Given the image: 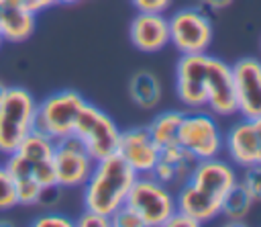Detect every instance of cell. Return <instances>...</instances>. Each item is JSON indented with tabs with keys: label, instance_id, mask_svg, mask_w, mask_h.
Masks as SVG:
<instances>
[{
	"label": "cell",
	"instance_id": "1",
	"mask_svg": "<svg viewBox=\"0 0 261 227\" xmlns=\"http://www.w3.org/2000/svg\"><path fill=\"white\" fill-rule=\"evenodd\" d=\"M237 182L239 176L230 162L220 157L198 160L190 178L179 186L175 205L200 225L208 223L214 217H220L222 200Z\"/></svg>",
	"mask_w": 261,
	"mask_h": 227
},
{
	"label": "cell",
	"instance_id": "2",
	"mask_svg": "<svg viewBox=\"0 0 261 227\" xmlns=\"http://www.w3.org/2000/svg\"><path fill=\"white\" fill-rule=\"evenodd\" d=\"M135 170L118 155H106L94 162L84 188V209L112 217L126 202V194L135 182Z\"/></svg>",
	"mask_w": 261,
	"mask_h": 227
},
{
	"label": "cell",
	"instance_id": "3",
	"mask_svg": "<svg viewBox=\"0 0 261 227\" xmlns=\"http://www.w3.org/2000/svg\"><path fill=\"white\" fill-rule=\"evenodd\" d=\"M37 100L24 86H6L0 98V155L12 153L35 127Z\"/></svg>",
	"mask_w": 261,
	"mask_h": 227
},
{
	"label": "cell",
	"instance_id": "4",
	"mask_svg": "<svg viewBox=\"0 0 261 227\" xmlns=\"http://www.w3.org/2000/svg\"><path fill=\"white\" fill-rule=\"evenodd\" d=\"M124 205L143 219L145 227H165L167 219L177 211L175 194L151 174L135 178Z\"/></svg>",
	"mask_w": 261,
	"mask_h": 227
},
{
	"label": "cell",
	"instance_id": "5",
	"mask_svg": "<svg viewBox=\"0 0 261 227\" xmlns=\"http://www.w3.org/2000/svg\"><path fill=\"white\" fill-rule=\"evenodd\" d=\"M88 100L75 90H59L37 102L35 127L53 141L73 133L75 119Z\"/></svg>",
	"mask_w": 261,
	"mask_h": 227
},
{
	"label": "cell",
	"instance_id": "6",
	"mask_svg": "<svg viewBox=\"0 0 261 227\" xmlns=\"http://www.w3.org/2000/svg\"><path fill=\"white\" fill-rule=\"evenodd\" d=\"M169 29V43L179 51L186 53H208L214 37V27L208 12L202 6H188L175 10L167 18Z\"/></svg>",
	"mask_w": 261,
	"mask_h": 227
},
{
	"label": "cell",
	"instance_id": "7",
	"mask_svg": "<svg viewBox=\"0 0 261 227\" xmlns=\"http://www.w3.org/2000/svg\"><path fill=\"white\" fill-rule=\"evenodd\" d=\"M71 135L82 141V145L94 160H102L116 153L120 129L104 110H100L92 102H86L75 119Z\"/></svg>",
	"mask_w": 261,
	"mask_h": 227
},
{
	"label": "cell",
	"instance_id": "8",
	"mask_svg": "<svg viewBox=\"0 0 261 227\" xmlns=\"http://www.w3.org/2000/svg\"><path fill=\"white\" fill-rule=\"evenodd\" d=\"M177 143L188 149L196 160L218 157L222 153L224 133L212 112L192 108L190 112H184Z\"/></svg>",
	"mask_w": 261,
	"mask_h": 227
},
{
	"label": "cell",
	"instance_id": "9",
	"mask_svg": "<svg viewBox=\"0 0 261 227\" xmlns=\"http://www.w3.org/2000/svg\"><path fill=\"white\" fill-rule=\"evenodd\" d=\"M51 162L57 186L80 188L86 184L96 160L86 151V147L75 135H67L55 141Z\"/></svg>",
	"mask_w": 261,
	"mask_h": 227
},
{
	"label": "cell",
	"instance_id": "10",
	"mask_svg": "<svg viewBox=\"0 0 261 227\" xmlns=\"http://www.w3.org/2000/svg\"><path fill=\"white\" fill-rule=\"evenodd\" d=\"M208 53H186L175 63V94L188 108L206 106Z\"/></svg>",
	"mask_w": 261,
	"mask_h": 227
},
{
	"label": "cell",
	"instance_id": "11",
	"mask_svg": "<svg viewBox=\"0 0 261 227\" xmlns=\"http://www.w3.org/2000/svg\"><path fill=\"white\" fill-rule=\"evenodd\" d=\"M234 92H237V112L245 119L261 117V59L243 57L230 65Z\"/></svg>",
	"mask_w": 261,
	"mask_h": 227
},
{
	"label": "cell",
	"instance_id": "12",
	"mask_svg": "<svg viewBox=\"0 0 261 227\" xmlns=\"http://www.w3.org/2000/svg\"><path fill=\"white\" fill-rule=\"evenodd\" d=\"M206 106L216 117H232L237 112V92L230 65L208 55L206 65Z\"/></svg>",
	"mask_w": 261,
	"mask_h": 227
},
{
	"label": "cell",
	"instance_id": "13",
	"mask_svg": "<svg viewBox=\"0 0 261 227\" xmlns=\"http://www.w3.org/2000/svg\"><path fill=\"white\" fill-rule=\"evenodd\" d=\"M159 145L153 141L147 127H133L126 131H120L116 153L135 170L137 176L151 174L159 160Z\"/></svg>",
	"mask_w": 261,
	"mask_h": 227
},
{
	"label": "cell",
	"instance_id": "14",
	"mask_svg": "<svg viewBox=\"0 0 261 227\" xmlns=\"http://www.w3.org/2000/svg\"><path fill=\"white\" fill-rule=\"evenodd\" d=\"M130 43L143 53H157L169 45L167 18L159 12H137L128 27Z\"/></svg>",
	"mask_w": 261,
	"mask_h": 227
},
{
	"label": "cell",
	"instance_id": "15",
	"mask_svg": "<svg viewBox=\"0 0 261 227\" xmlns=\"http://www.w3.org/2000/svg\"><path fill=\"white\" fill-rule=\"evenodd\" d=\"M222 151H226L228 160L239 166L247 168L253 164H259V153H257V135H255V125L253 119H241L230 129L224 133V143Z\"/></svg>",
	"mask_w": 261,
	"mask_h": 227
},
{
	"label": "cell",
	"instance_id": "16",
	"mask_svg": "<svg viewBox=\"0 0 261 227\" xmlns=\"http://www.w3.org/2000/svg\"><path fill=\"white\" fill-rule=\"evenodd\" d=\"M196 162L198 160L188 149L175 143L159 151V160L151 170V176L165 186H181L190 178Z\"/></svg>",
	"mask_w": 261,
	"mask_h": 227
},
{
	"label": "cell",
	"instance_id": "17",
	"mask_svg": "<svg viewBox=\"0 0 261 227\" xmlns=\"http://www.w3.org/2000/svg\"><path fill=\"white\" fill-rule=\"evenodd\" d=\"M37 27V14L24 6L2 8L0 12V37L8 43H22L27 41Z\"/></svg>",
	"mask_w": 261,
	"mask_h": 227
},
{
	"label": "cell",
	"instance_id": "18",
	"mask_svg": "<svg viewBox=\"0 0 261 227\" xmlns=\"http://www.w3.org/2000/svg\"><path fill=\"white\" fill-rule=\"evenodd\" d=\"M128 96L139 108L153 110L163 98L161 80L151 70H137L128 80Z\"/></svg>",
	"mask_w": 261,
	"mask_h": 227
},
{
	"label": "cell",
	"instance_id": "19",
	"mask_svg": "<svg viewBox=\"0 0 261 227\" xmlns=\"http://www.w3.org/2000/svg\"><path fill=\"white\" fill-rule=\"evenodd\" d=\"M255 205V198L253 194L245 188V184L239 180L224 196L222 200V209H220V215L226 217V225H243L245 223V217L249 215L251 207Z\"/></svg>",
	"mask_w": 261,
	"mask_h": 227
},
{
	"label": "cell",
	"instance_id": "20",
	"mask_svg": "<svg viewBox=\"0 0 261 227\" xmlns=\"http://www.w3.org/2000/svg\"><path fill=\"white\" fill-rule=\"evenodd\" d=\"M181 119H184V112L181 110H163V112L155 115V119L147 125L149 133H151L153 141L159 145V149L177 143Z\"/></svg>",
	"mask_w": 261,
	"mask_h": 227
},
{
	"label": "cell",
	"instance_id": "21",
	"mask_svg": "<svg viewBox=\"0 0 261 227\" xmlns=\"http://www.w3.org/2000/svg\"><path fill=\"white\" fill-rule=\"evenodd\" d=\"M53 147H55V141L51 137H47L45 133L33 129L20 143L14 151H18L29 164H31V170L41 166V164H47L51 162L53 157Z\"/></svg>",
	"mask_w": 261,
	"mask_h": 227
},
{
	"label": "cell",
	"instance_id": "22",
	"mask_svg": "<svg viewBox=\"0 0 261 227\" xmlns=\"http://www.w3.org/2000/svg\"><path fill=\"white\" fill-rule=\"evenodd\" d=\"M12 182H14L16 207H18V205H20V207H37V205H39L43 186H41L33 176L18 178V180H12Z\"/></svg>",
	"mask_w": 261,
	"mask_h": 227
},
{
	"label": "cell",
	"instance_id": "23",
	"mask_svg": "<svg viewBox=\"0 0 261 227\" xmlns=\"http://www.w3.org/2000/svg\"><path fill=\"white\" fill-rule=\"evenodd\" d=\"M16 207V194H14V182L0 164V213L10 211Z\"/></svg>",
	"mask_w": 261,
	"mask_h": 227
},
{
	"label": "cell",
	"instance_id": "24",
	"mask_svg": "<svg viewBox=\"0 0 261 227\" xmlns=\"http://www.w3.org/2000/svg\"><path fill=\"white\" fill-rule=\"evenodd\" d=\"M239 180L253 194L255 202L261 200V164H253V166L243 168V178H239Z\"/></svg>",
	"mask_w": 261,
	"mask_h": 227
},
{
	"label": "cell",
	"instance_id": "25",
	"mask_svg": "<svg viewBox=\"0 0 261 227\" xmlns=\"http://www.w3.org/2000/svg\"><path fill=\"white\" fill-rule=\"evenodd\" d=\"M110 225H112V227H145L143 219H141L133 209H128L126 205L120 207V209L110 217Z\"/></svg>",
	"mask_w": 261,
	"mask_h": 227
},
{
	"label": "cell",
	"instance_id": "26",
	"mask_svg": "<svg viewBox=\"0 0 261 227\" xmlns=\"http://www.w3.org/2000/svg\"><path fill=\"white\" fill-rule=\"evenodd\" d=\"M73 221L61 213H43L33 219V227H71Z\"/></svg>",
	"mask_w": 261,
	"mask_h": 227
},
{
	"label": "cell",
	"instance_id": "27",
	"mask_svg": "<svg viewBox=\"0 0 261 227\" xmlns=\"http://www.w3.org/2000/svg\"><path fill=\"white\" fill-rule=\"evenodd\" d=\"M73 225H77V227H112L110 217L100 215V213L90 211V209H84V213L73 221Z\"/></svg>",
	"mask_w": 261,
	"mask_h": 227
},
{
	"label": "cell",
	"instance_id": "28",
	"mask_svg": "<svg viewBox=\"0 0 261 227\" xmlns=\"http://www.w3.org/2000/svg\"><path fill=\"white\" fill-rule=\"evenodd\" d=\"M130 2L137 8V12H159V14H163L171 6V0H130Z\"/></svg>",
	"mask_w": 261,
	"mask_h": 227
},
{
	"label": "cell",
	"instance_id": "29",
	"mask_svg": "<svg viewBox=\"0 0 261 227\" xmlns=\"http://www.w3.org/2000/svg\"><path fill=\"white\" fill-rule=\"evenodd\" d=\"M200 223L194 219V217H190L188 213H184V211H175L169 219H167V223H165V227H198Z\"/></svg>",
	"mask_w": 261,
	"mask_h": 227
},
{
	"label": "cell",
	"instance_id": "30",
	"mask_svg": "<svg viewBox=\"0 0 261 227\" xmlns=\"http://www.w3.org/2000/svg\"><path fill=\"white\" fill-rule=\"evenodd\" d=\"M61 186H57V184H53V186H45L43 188V192H41V198H39V205L41 207H53L57 200H59V196H61Z\"/></svg>",
	"mask_w": 261,
	"mask_h": 227
},
{
	"label": "cell",
	"instance_id": "31",
	"mask_svg": "<svg viewBox=\"0 0 261 227\" xmlns=\"http://www.w3.org/2000/svg\"><path fill=\"white\" fill-rule=\"evenodd\" d=\"M22 2H24V8H29L35 14H39V12H43V10H47V8L57 4V0H22Z\"/></svg>",
	"mask_w": 261,
	"mask_h": 227
},
{
	"label": "cell",
	"instance_id": "32",
	"mask_svg": "<svg viewBox=\"0 0 261 227\" xmlns=\"http://www.w3.org/2000/svg\"><path fill=\"white\" fill-rule=\"evenodd\" d=\"M200 2V6L202 8H206V10H212V12H218V10H224V8H228L234 0H198Z\"/></svg>",
	"mask_w": 261,
	"mask_h": 227
},
{
	"label": "cell",
	"instance_id": "33",
	"mask_svg": "<svg viewBox=\"0 0 261 227\" xmlns=\"http://www.w3.org/2000/svg\"><path fill=\"white\" fill-rule=\"evenodd\" d=\"M255 125V135H257V153H259V164H261V117L253 119Z\"/></svg>",
	"mask_w": 261,
	"mask_h": 227
},
{
	"label": "cell",
	"instance_id": "34",
	"mask_svg": "<svg viewBox=\"0 0 261 227\" xmlns=\"http://www.w3.org/2000/svg\"><path fill=\"white\" fill-rule=\"evenodd\" d=\"M0 6L2 8H14V6H24L22 0H0Z\"/></svg>",
	"mask_w": 261,
	"mask_h": 227
},
{
	"label": "cell",
	"instance_id": "35",
	"mask_svg": "<svg viewBox=\"0 0 261 227\" xmlns=\"http://www.w3.org/2000/svg\"><path fill=\"white\" fill-rule=\"evenodd\" d=\"M82 0H57V4H63V6H71V4H77Z\"/></svg>",
	"mask_w": 261,
	"mask_h": 227
},
{
	"label": "cell",
	"instance_id": "36",
	"mask_svg": "<svg viewBox=\"0 0 261 227\" xmlns=\"http://www.w3.org/2000/svg\"><path fill=\"white\" fill-rule=\"evenodd\" d=\"M4 88H6V84H4V82H0V98H2V94H4Z\"/></svg>",
	"mask_w": 261,
	"mask_h": 227
},
{
	"label": "cell",
	"instance_id": "37",
	"mask_svg": "<svg viewBox=\"0 0 261 227\" xmlns=\"http://www.w3.org/2000/svg\"><path fill=\"white\" fill-rule=\"evenodd\" d=\"M0 225H12L10 221H0Z\"/></svg>",
	"mask_w": 261,
	"mask_h": 227
},
{
	"label": "cell",
	"instance_id": "38",
	"mask_svg": "<svg viewBox=\"0 0 261 227\" xmlns=\"http://www.w3.org/2000/svg\"><path fill=\"white\" fill-rule=\"evenodd\" d=\"M0 45H2V37H0Z\"/></svg>",
	"mask_w": 261,
	"mask_h": 227
},
{
	"label": "cell",
	"instance_id": "39",
	"mask_svg": "<svg viewBox=\"0 0 261 227\" xmlns=\"http://www.w3.org/2000/svg\"><path fill=\"white\" fill-rule=\"evenodd\" d=\"M0 12H2V6H0Z\"/></svg>",
	"mask_w": 261,
	"mask_h": 227
}]
</instances>
